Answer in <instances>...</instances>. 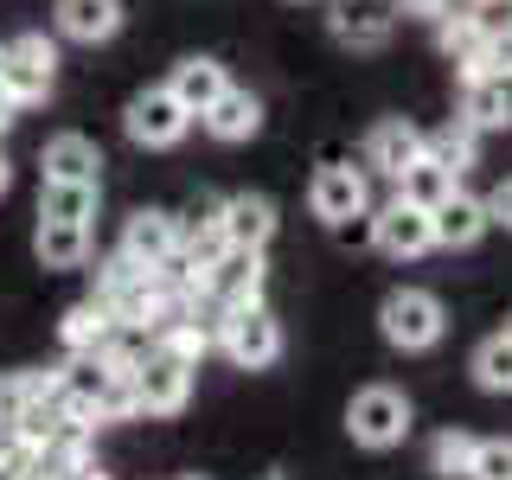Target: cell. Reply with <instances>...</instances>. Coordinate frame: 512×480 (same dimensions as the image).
Wrapping results in <instances>:
<instances>
[{
    "instance_id": "cell-1",
    "label": "cell",
    "mask_w": 512,
    "mask_h": 480,
    "mask_svg": "<svg viewBox=\"0 0 512 480\" xmlns=\"http://www.w3.org/2000/svg\"><path fill=\"white\" fill-rule=\"evenodd\" d=\"M218 346H224V359L231 365H244V372H263V365H276L282 359V327H276V314L256 301V308H224L218 320Z\"/></svg>"
},
{
    "instance_id": "cell-2",
    "label": "cell",
    "mask_w": 512,
    "mask_h": 480,
    "mask_svg": "<svg viewBox=\"0 0 512 480\" xmlns=\"http://www.w3.org/2000/svg\"><path fill=\"white\" fill-rule=\"evenodd\" d=\"M52 71H58V45L39 39V32H20L13 45H0V90L20 109L52 96Z\"/></svg>"
},
{
    "instance_id": "cell-3",
    "label": "cell",
    "mask_w": 512,
    "mask_h": 480,
    "mask_svg": "<svg viewBox=\"0 0 512 480\" xmlns=\"http://www.w3.org/2000/svg\"><path fill=\"white\" fill-rule=\"evenodd\" d=\"M378 327H384V340H391L397 352H429L442 340V301L429 295V288H397L391 301L378 308Z\"/></svg>"
},
{
    "instance_id": "cell-4",
    "label": "cell",
    "mask_w": 512,
    "mask_h": 480,
    "mask_svg": "<svg viewBox=\"0 0 512 480\" xmlns=\"http://www.w3.org/2000/svg\"><path fill=\"white\" fill-rule=\"evenodd\" d=\"M346 429H352V442H359V448H397V442L410 436L404 391H391V384L359 391V397H352V410H346Z\"/></svg>"
},
{
    "instance_id": "cell-5",
    "label": "cell",
    "mask_w": 512,
    "mask_h": 480,
    "mask_svg": "<svg viewBox=\"0 0 512 480\" xmlns=\"http://www.w3.org/2000/svg\"><path fill=\"white\" fill-rule=\"evenodd\" d=\"M192 372H199V365H186V359H173V352L148 346V359L135 365V404H141V416H180L186 397H192Z\"/></svg>"
},
{
    "instance_id": "cell-6",
    "label": "cell",
    "mask_w": 512,
    "mask_h": 480,
    "mask_svg": "<svg viewBox=\"0 0 512 480\" xmlns=\"http://www.w3.org/2000/svg\"><path fill=\"white\" fill-rule=\"evenodd\" d=\"M186 128H192V109L167 84L141 90L135 103H128V135H135L141 148H173V141H186Z\"/></svg>"
},
{
    "instance_id": "cell-7",
    "label": "cell",
    "mask_w": 512,
    "mask_h": 480,
    "mask_svg": "<svg viewBox=\"0 0 512 480\" xmlns=\"http://www.w3.org/2000/svg\"><path fill=\"white\" fill-rule=\"evenodd\" d=\"M327 26L352 52H384V45H391V26H397V7L391 0H333Z\"/></svg>"
},
{
    "instance_id": "cell-8",
    "label": "cell",
    "mask_w": 512,
    "mask_h": 480,
    "mask_svg": "<svg viewBox=\"0 0 512 480\" xmlns=\"http://www.w3.org/2000/svg\"><path fill=\"white\" fill-rule=\"evenodd\" d=\"M372 218H378V237H372V244H378L384 256H397V263H404V256L436 250V231H429V212H423V205L391 199V205H384V212H372Z\"/></svg>"
},
{
    "instance_id": "cell-9",
    "label": "cell",
    "mask_w": 512,
    "mask_h": 480,
    "mask_svg": "<svg viewBox=\"0 0 512 480\" xmlns=\"http://www.w3.org/2000/svg\"><path fill=\"white\" fill-rule=\"evenodd\" d=\"M218 231L231 237V250H263L276 237V205L263 192H237V199H218Z\"/></svg>"
},
{
    "instance_id": "cell-10",
    "label": "cell",
    "mask_w": 512,
    "mask_h": 480,
    "mask_svg": "<svg viewBox=\"0 0 512 480\" xmlns=\"http://www.w3.org/2000/svg\"><path fill=\"white\" fill-rule=\"evenodd\" d=\"M263 282H269L263 250H224L212 263V295L224 308H256V301H263Z\"/></svg>"
},
{
    "instance_id": "cell-11",
    "label": "cell",
    "mask_w": 512,
    "mask_h": 480,
    "mask_svg": "<svg viewBox=\"0 0 512 480\" xmlns=\"http://www.w3.org/2000/svg\"><path fill=\"white\" fill-rule=\"evenodd\" d=\"M429 231H436V244L442 250H468V244H480L487 237V205L474 199V192H448V199L429 212Z\"/></svg>"
},
{
    "instance_id": "cell-12",
    "label": "cell",
    "mask_w": 512,
    "mask_h": 480,
    "mask_svg": "<svg viewBox=\"0 0 512 480\" xmlns=\"http://www.w3.org/2000/svg\"><path fill=\"white\" fill-rule=\"evenodd\" d=\"M410 160H423V128L404 122V116L378 122V128H372V141H365V167L384 173V180H397Z\"/></svg>"
},
{
    "instance_id": "cell-13",
    "label": "cell",
    "mask_w": 512,
    "mask_h": 480,
    "mask_svg": "<svg viewBox=\"0 0 512 480\" xmlns=\"http://www.w3.org/2000/svg\"><path fill=\"white\" fill-rule=\"evenodd\" d=\"M308 205H314V218H327V224L365 212V173L359 167H320L314 186H308Z\"/></svg>"
},
{
    "instance_id": "cell-14",
    "label": "cell",
    "mask_w": 512,
    "mask_h": 480,
    "mask_svg": "<svg viewBox=\"0 0 512 480\" xmlns=\"http://www.w3.org/2000/svg\"><path fill=\"white\" fill-rule=\"evenodd\" d=\"M436 45L461 64V77L493 71V64H487V26L474 20V7L468 13H442V20H436Z\"/></svg>"
},
{
    "instance_id": "cell-15",
    "label": "cell",
    "mask_w": 512,
    "mask_h": 480,
    "mask_svg": "<svg viewBox=\"0 0 512 480\" xmlns=\"http://www.w3.org/2000/svg\"><path fill=\"white\" fill-rule=\"evenodd\" d=\"M180 250V218L173 212H135L122 231V256H135V263H167V256Z\"/></svg>"
},
{
    "instance_id": "cell-16",
    "label": "cell",
    "mask_w": 512,
    "mask_h": 480,
    "mask_svg": "<svg viewBox=\"0 0 512 480\" xmlns=\"http://www.w3.org/2000/svg\"><path fill=\"white\" fill-rule=\"evenodd\" d=\"M58 32L77 45H103L122 32V0H58Z\"/></svg>"
},
{
    "instance_id": "cell-17",
    "label": "cell",
    "mask_w": 512,
    "mask_h": 480,
    "mask_svg": "<svg viewBox=\"0 0 512 480\" xmlns=\"http://www.w3.org/2000/svg\"><path fill=\"white\" fill-rule=\"evenodd\" d=\"M199 122H205V135H212V141H250L256 128H263V103H256L250 90H231V84H224L218 103L205 109Z\"/></svg>"
},
{
    "instance_id": "cell-18",
    "label": "cell",
    "mask_w": 512,
    "mask_h": 480,
    "mask_svg": "<svg viewBox=\"0 0 512 480\" xmlns=\"http://www.w3.org/2000/svg\"><path fill=\"white\" fill-rule=\"evenodd\" d=\"M468 96H461V116L474 128H506L512 122V77L500 71H480V77H461Z\"/></svg>"
},
{
    "instance_id": "cell-19",
    "label": "cell",
    "mask_w": 512,
    "mask_h": 480,
    "mask_svg": "<svg viewBox=\"0 0 512 480\" xmlns=\"http://www.w3.org/2000/svg\"><path fill=\"white\" fill-rule=\"evenodd\" d=\"M103 173V148L90 135H52L45 141V180H90Z\"/></svg>"
},
{
    "instance_id": "cell-20",
    "label": "cell",
    "mask_w": 512,
    "mask_h": 480,
    "mask_svg": "<svg viewBox=\"0 0 512 480\" xmlns=\"http://www.w3.org/2000/svg\"><path fill=\"white\" fill-rule=\"evenodd\" d=\"M45 269H77L90 256V224H58V218H39V237H32Z\"/></svg>"
},
{
    "instance_id": "cell-21",
    "label": "cell",
    "mask_w": 512,
    "mask_h": 480,
    "mask_svg": "<svg viewBox=\"0 0 512 480\" xmlns=\"http://www.w3.org/2000/svg\"><path fill=\"white\" fill-rule=\"evenodd\" d=\"M224 84H231V77H224V64H218V58H186L180 71H173V84H167V90L180 96L192 116H205V109L218 103V90H224Z\"/></svg>"
},
{
    "instance_id": "cell-22",
    "label": "cell",
    "mask_w": 512,
    "mask_h": 480,
    "mask_svg": "<svg viewBox=\"0 0 512 480\" xmlns=\"http://www.w3.org/2000/svg\"><path fill=\"white\" fill-rule=\"evenodd\" d=\"M423 154H429V160H442V167L461 180V173L474 167V154H480V128H474L468 116H455V122H442L436 135H423Z\"/></svg>"
},
{
    "instance_id": "cell-23",
    "label": "cell",
    "mask_w": 512,
    "mask_h": 480,
    "mask_svg": "<svg viewBox=\"0 0 512 480\" xmlns=\"http://www.w3.org/2000/svg\"><path fill=\"white\" fill-rule=\"evenodd\" d=\"M461 180H455V173H448L442 167V160H410V167L404 173H397V199H410V205H423V212H436V205L448 199V192H455Z\"/></svg>"
},
{
    "instance_id": "cell-24",
    "label": "cell",
    "mask_w": 512,
    "mask_h": 480,
    "mask_svg": "<svg viewBox=\"0 0 512 480\" xmlns=\"http://www.w3.org/2000/svg\"><path fill=\"white\" fill-rule=\"evenodd\" d=\"M212 340H218V333L212 327H199V314H167V320H160V327H154V346L160 352H173V359H186V365H199L205 359V352H212Z\"/></svg>"
},
{
    "instance_id": "cell-25",
    "label": "cell",
    "mask_w": 512,
    "mask_h": 480,
    "mask_svg": "<svg viewBox=\"0 0 512 480\" xmlns=\"http://www.w3.org/2000/svg\"><path fill=\"white\" fill-rule=\"evenodd\" d=\"M39 218L90 224V218H96V186H90V180H45V192H39Z\"/></svg>"
},
{
    "instance_id": "cell-26",
    "label": "cell",
    "mask_w": 512,
    "mask_h": 480,
    "mask_svg": "<svg viewBox=\"0 0 512 480\" xmlns=\"http://www.w3.org/2000/svg\"><path fill=\"white\" fill-rule=\"evenodd\" d=\"M58 333H64V346H71V352H103V346H109V333H116V314H109L103 301L90 295V301H77V308L64 314V327H58Z\"/></svg>"
},
{
    "instance_id": "cell-27",
    "label": "cell",
    "mask_w": 512,
    "mask_h": 480,
    "mask_svg": "<svg viewBox=\"0 0 512 480\" xmlns=\"http://www.w3.org/2000/svg\"><path fill=\"white\" fill-rule=\"evenodd\" d=\"M52 384H58V372H0V429H13V423H20V410L32 404V397H39V391H52Z\"/></svg>"
},
{
    "instance_id": "cell-28",
    "label": "cell",
    "mask_w": 512,
    "mask_h": 480,
    "mask_svg": "<svg viewBox=\"0 0 512 480\" xmlns=\"http://www.w3.org/2000/svg\"><path fill=\"white\" fill-rule=\"evenodd\" d=\"M474 384L480 391H512V340L506 333H493V340L474 352Z\"/></svg>"
},
{
    "instance_id": "cell-29",
    "label": "cell",
    "mask_w": 512,
    "mask_h": 480,
    "mask_svg": "<svg viewBox=\"0 0 512 480\" xmlns=\"http://www.w3.org/2000/svg\"><path fill=\"white\" fill-rule=\"evenodd\" d=\"M468 461H474V436H461V429H442L436 442H429V468L436 474H468Z\"/></svg>"
},
{
    "instance_id": "cell-30",
    "label": "cell",
    "mask_w": 512,
    "mask_h": 480,
    "mask_svg": "<svg viewBox=\"0 0 512 480\" xmlns=\"http://www.w3.org/2000/svg\"><path fill=\"white\" fill-rule=\"evenodd\" d=\"M96 416H103V423H128V416H141V404H135V372H109L103 397H96Z\"/></svg>"
},
{
    "instance_id": "cell-31",
    "label": "cell",
    "mask_w": 512,
    "mask_h": 480,
    "mask_svg": "<svg viewBox=\"0 0 512 480\" xmlns=\"http://www.w3.org/2000/svg\"><path fill=\"white\" fill-rule=\"evenodd\" d=\"M39 468V442H26L20 429H0V480H32Z\"/></svg>"
},
{
    "instance_id": "cell-32",
    "label": "cell",
    "mask_w": 512,
    "mask_h": 480,
    "mask_svg": "<svg viewBox=\"0 0 512 480\" xmlns=\"http://www.w3.org/2000/svg\"><path fill=\"white\" fill-rule=\"evenodd\" d=\"M468 480H512V442H506V436H493V442H474Z\"/></svg>"
},
{
    "instance_id": "cell-33",
    "label": "cell",
    "mask_w": 512,
    "mask_h": 480,
    "mask_svg": "<svg viewBox=\"0 0 512 480\" xmlns=\"http://www.w3.org/2000/svg\"><path fill=\"white\" fill-rule=\"evenodd\" d=\"M333 237H340L346 250H365V244L378 237V218H372V212H352V218H340V224H333Z\"/></svg>"
},
{
    "instance_id": "cell-34",
    "label": "cell",
    "mask_w": 512,
    "mask_h": 480,
    "mask_svg": "<svg viewBox=\"0 0 512 480\" xmlns=\"http://www.w3.org/2000/svg\"><path fill=\"white\" fill-rule=\"evenodd\" d=\"M487 64L500 77H512V26H500V32H487Z\"/></svg>"
},
{
    "instance_id": "cell-35",
    "label": "cell",
    "mask_w": 512,
    "mask_h": 480,
    "mask_svg": "<svg viewBox=\"0 0 512 480\" xmlns=\"http://www.w3.org/2000/svg\"><path fill=\"white\" fill-rule=\"evenodd\" d=\"M480 205H487V224H506V231H512V180H500Z\"/></svg>"
},
{
    "instance_id": "cell-36",
    "label": "cell",
    "mask_w": 512,
    "mask_h": 480,
    "mask_svg": "<svg viewBox=\"0 0 512 480\" xmlns=\"http://www.w3.org/2000/svg\"><path fill=\"white\" fill-rule=\"evenodd\" d=\"M474 20L487 26V32H500V26H512V0H474Z\"/></svg>"
},
{
    "instance_id": "cell-37",
    "label": "cell",
    "mask_w": 512,
    "mask_h": 480,
    "mask_svg": "<svg viewBox=\"0 0 512 480\" xmlns=\"http://www.w3.org/2000/svg\"><path fill=\"white\" fill-rule=\"evenodd\" d=\"M397 13H404V20H442L448 13V0H391Z\"/></svg>"
},
{
    "instance_id": "cell-38",
    "label": "cell",
    "mask_w": 512,
    "mask_h": 480,
    "mask_svg": "<svg viewBox=\"0 0 512 480\" xmlns=\"http://www.w3.org/2000/svg\"><path fill=\"white\" fill-rule=\"evenodd\" d=\"M64 480H109V474H103V468H96V461H77V468H71V474H64Z\"/></svg>"
},
{
    "instance_id": "cell-39",
    "label": "cell",
    "mask_w": 512,
    "mask_h": 480,
    "mask_svg": "<svg viewBox=\"0 0 512 480\" xmlns=\"http://www.w3.org/2000/svg\"><path fill=\"white\" fill-rule=\"evenodd\" d=\"M13 116H20V103H13V96L0 90V128H13Z\"/></svg>"
},
{
    "instance_id": "cell-40",
    "label": "cell",
    "mask_w": 512,
    "mask_h": 480,
    "mask_svg": "<svg viewBox=\"0 0 512 480\" xmlns=\"http://www.w3.org/2000/svg\"><path fill=\"white\" fill-rule=\"evenodd\" d=\"M13 186V167H7V154H0V192H7Z\"/></svg>"
},
{
    "instance_id": "cell-41",
    "label": "cell",
    "mask_w": 512,
    "mask_h": 480,
    "mask_svg": "<svg viewBox=\"0 0 512 480\" xmlns=\"http://www.w3.org/2000/svg\"><path fill=\"white\" fill-rule=\"evenodd\" d=\"M506 340H512V320H506Z\"/></svg>"
},
{
    "instance_id": "cell-42",
    "label": "cell",
    "mask_w": 512,
    "mask_h": 480,
    "mask_svg": "<svg viewBox=\"0 0 512 480\" xmlns=\"http://www.w3.org/2000/svg\"><path fill=\"white\" fill-rule=\"evenodd\" d=\"M186 480H199V474H186Z\"/></svg>"
},
{
    "instance_id": "cell-43",
    "label": "cell",
    "mask_w": 512,
    "mask_h": 480,
    "mask_svg": "<svg viewBox=\"0 0 512 480\" xmlns=\"http://www.w3.org/2000/svg\"><path fill=\"white\" fill-rule=\"evenodd\" d=\"M468 7H474V0H468Z\"/></svg>"
}]
</instances>
